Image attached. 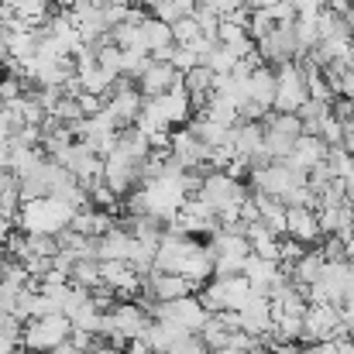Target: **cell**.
<instances>
[{
    "instance_id": "obj_1",
    "label": "cell",
    "mask_w": 354,
    "mask_h": 354,
    "mask_svg": "<svg viewBox=\"0 0 354 354\" xmlns=\"http://www.w3.org/2000/svg\"><path fill=\"white\" fill-rule=\"evenodd\" d=\"M73 207H66L62 200L55 196H41V200H24L14 224L24 231V234H59L73 224Z\"/></svg>"
},
{
    "instance_id": "obj_2",
    "label": "cell",
    "mask_w": 354,
    "mask_h": 354,
    "mask_svg": "<svg viewBox=\"0 0 354 354\" xmlns=\"http://www.w3.org/2000/svg\"><path fill=\"white\" fill-rule=\"evenodd\" d=\"M73 334V320L59 310V313H48V317H35V320H24V334H21V348L24 351H38L48 354L52 348L66 344Z\"/></svg>"
},
{
    "instance_id": "obj_3",
    "label": "cell",
    "mask_w": 354,
    "mask_h": 354,
    "mask_svg": "<svg viewBox=\"0 0 354 354\" xmlns=\"http://www.w3.org/2000/svg\"><path fill=\"white\" fill-rule=\"evenodd\" d=\"M48 158H55L62 169H69L86 189H93L97 183H104V155H97L86 141H73L59 155H48Z\"/></svg>"
},
{
    "instance_id": "obj_4",
    "label": "cell",
    "mask_w": 354,
    "mask_h": 354,
    "mask_svg": "<svg viewBox=\"0 0 354 354\" xmlns=\"http://www.w3.org/2000/svg\"><path fill=\"white\" fill-rule=\"evenodd\" d=\"M251 296H254V286H251V279L244 272L241 275H224V279L210 282L200 292V299H203V306L210 313H217V310H241Z\"/></svg>"
},
{
    "instance_id": "obj_5",
    "label": "cell",
    "mask_w": 354,
    "mask_h": 354,
    "mask_svg": "<svg viewBox=\"0 0 354 354\" xmlns=\"http://www.w3.org/2000/svg\"><path fill=\"white\" fill-rule=\"evenodd\" d=\"M275 111L279 114H299V107L310 100V86H306V76H303V66L299 62H282L275 66Z\"/></svg>"
},
{
    "instance_id": "obj_6",
    "label": "cell",
    "mask_w": 354,
    "mask_h": 354,
    "mask_svg": "<svg viewBox=\"0 0 354 354\" xmlns=\"http://www.w3.org/2000/svg\"><path fill=\"white\" fill-rule=\"evenodd\" d=\"M176 86H183V69H176L172 62H151L148 73L138 80V90L145 97H162V93H172Z\"/></svg>"
},
{
    "instance_id": "obj_7",
    "label": "cell",
    "mask_w": 354,
    "mask_h": 354,
    "mask_svg": "<svg viewBox=\"0 0 354 354\" xmlns=\"http://www.w3.org/2000/svg\"><path fill=\"white\" fill-rule=\"evenodd\" d=\"M330 155V145L320 138V134H303L299 141H296V148H292V155L286 158L292 169H299V172H310L313 165H320L324 158Z\"/></svg>"
},
{
    "instance_id": "obj_8",
    "label": "cell",
    "mask_w": 354,
    "mask_h": 354,
    "mask_svg": "<svg viewBox=\"0 0 354 354\" xmlns=\"http://www.w3.org/2000/svg\"><path fill=\"white\" fill-rule=\"evenodd\" d=\"M286 234L303 241V244H313L324 237V227H320V214L317 207H289V227Z\"/></svg>"
},
{
    "instance_id": "obj_9",
    "label": "cell",
    "mask_w": 354,
    "mask_h": 354,
    "mask_svg": "<svg viewBox=\"0 0 354 354\" xmlns=\"http://www.w3.org/2000/svg\"><path fill=\"white\" fill-rule=\"evenodd\" d=\"M275 90H279V83H275V73H272L268 66L251 69V80H248V100L261 104L265 111H275Z\"/></svg>"
},
{
    "instance_id": "obj_10",
    "label": "cell",
    "mask_w": 354,
    "mask_h": 354,
    "mask_svg": "<svg viewBox=\"0 0 354 354\" xmlns=\"http://www.w3.org/2000/svg\"><path fill=\"white\" fill-rule=\"evenodd\" d=\"M244 275L251 279V286H254L258 292H265V296H268L272 282L279 279V261H268V258L248 254V258H244Z\"/></svg>"
},
{
    "instance_id": "obj_11",
    "label": "cell",
    "mask_w": 354,
    "mask_h": 354,
    "mask_svg": "<svg viewBox=\"0 0 354 354\" xmlns=\"http://www.w3.org/2000/svg\"><path fill=\"white\" fill-rule=\"evenodd\" d=\"M324 265H327V254H324V248H320V251H306L289 272H292V279L306 289V286H313V282L324 275Z\"/></svg>"
},
{
    "instance_id": "obj_12",
    "label": "cell",
    "mask_w": 354,
    "mask_h": 354,
    "mask_svg": "<svg viewBox=\"0 0 354 354\" xmlns=\"http://www.w3.org/2000/svg\"><path fill=\"white\" fill-rule=\"evenodd\" d=\"M200 114H207V118L221 120V124H227V127H234L237 120V100L231 93H224V90H214V97L207 100V107L200 111Z\"/></svg>"
},
{
    "instance_id": "obj_13",
    "label": "cell",
    "mask_w": 354,
    "mask_h": 354,
    "mask_svg": "<svg viewBox=\"0 0 354 354\" xmlns=\"http://www.w3.org/2000/svg\"><path fill=\"white\" fill-rule=\"evenodd\" d=\"M45 158H48V151H45V148H21V145H14L10 172H14L17 179H24V176L38 172V169L45 165Z\"/></svg>"
},
{
    "instance_id": "obj_14",
    "label": "cell",
    "mask_w": 354,
    "mask_h": 354,
    "mask_svg": "<svg viewBox=\"0 0 354 354\" xmlns=\"http://www.w3.org/2000/svg\"><path fill=\"white\" fill-rule=\"evenodd\" d=\"M141 35H145V45H148V52H155V48H165V45H176V38H172V24L158 21L155 14L141 21Z\"/></svg>"
},
{
    "instance_id": "obj_15",
    "label": "cell",
    "mask_w": 354,
    "mask_h": 354,
    "mask_svg": "<svg viewBox=\"0 0 354 354\" xmlns=\"http://www.w3.org/2000/svg\"><path fill=\"white\" fill-rule=\"evenodd\" d=\"M196 3H200V0H155V3H151V14H155L158 21H165V24H176L179 17H189V14L196 10Z\"/></svg>"
},
{
    "instance_id": "obj_16",
    "label": "cell",
    "mask_w": 354,
    "mask_h": 354,
    "mask_svg": "<svg viewBox=\"0 0 354 354\" xmlns=\"http://www.w3.org/2000/svg\"><path fill=\"white\" fill-rule=\"evenodd\" d=\"M69 282L73 286H86V289H97L104 279H100V261L97 258H80L69 272Z\"/></svg>"
},
{
    "instance_id": "obj_17",
    "label": "cell",
    "mask_w": 354,
    "mask_h": 354,
    "mask_svg": "<svg viewBox=\"0 0 354 354\" xmlns=\"http://www.w3.org/2000/svg\"><path fill=\"white\" fill-rule=\"evenodd\" d=\"M203 66H210L217 76H227V73H234L237 66H241V55H237V52H231L227 45H221V41H217V45L210 48V55L203 59Z\"/></svg>"
},
{
    "instance_id": "obj_18",
    "label": "cell",
    "mask_w": 354,
    "mask_h": 354,
    "mask_svg": "<svg viewBox=\"0 0 354 354\" xmlns=\"http://www.w3.org/2000/svg\"><path fill=\"white\" fill-rule=\"evenodd\" d=\"M203 31H200V21L189 14V17H179L176 24H172V38H176V45H189V41H196Z\"/></svg>"
},
{
    "instance_id": "obj_19",
    "label": "cell",
    "mask_w": 354,
    "mask_h": 354,
    "mask_svg": "<svg viewBox=\"0 0 354 354\" xmlns=\"http://www.w3.org/2000/svg\"><path fill=\"white\" fill-rule=\"evenodd\" d=\"M90 203H93V207H100V210H111V214H118L120 196H118V189H111L107 183H97V186L90 189Z\"/></svg>"
},
{
    "instance_id": "obj_20",
    "label": "cell",
    "mask_w": 354,
    "mask_h": 354,
    "mask_svg": "<svg viewBox=\"0 0 354 354\" xmlns=\"http://www.w3.org/2000/svg\"><path fill=\"white\" fill-rule=\"evenodd\" d=\"M52 114H55V118L62 120V124H76V120H83V118H86L76 97H62V100L55 104V111H52Z\"/></svg>"
},
{
    "instance_id": "obj_21",
    "label": "cell",
    "mask_w": 354,
    "mask_h": 354,
    "mask_svg": "<svg viewBox=\"0 0 354 354\" xmlns=\"http://www.w3.org/2000/svg\"><path fill=\"white\" fill-rule=\"evenodd\" d=\"M320 138H324L330 148L344 145V120H337L334 114H327V118H324V124H320Z\"/></svg>"
},
{
    "instance_id": "obj_22",
    "label": "cell",
    "mask_w": 354,
    "mask_h": 354,
    "mask_svg": "<svg viewBox=\"0 0 354 354\" xmlns=\"http://www.w3.org/2000/svg\"><path fill=\"white\" fill-rule=\"evenodd\" d=\"M268 14H272L275 24H296V21H299V10H296L292 0H279V3H272Z\"/></svg>"
},
{
    "instance_id": "obj_23",
    "label": "cell",
    "mask_w": 354,
    "mask_h": 354,
    "mask_svg": "<svg viewBox=\"0 0 354 354\" xmlns=\"http://www.w3.org/2000/svg\"><path fill=\"white\" fill-rule=\"evenodd\" d=\"M169 62H172L176 69H183V73H186V69L200 66V55H196V52H193L189 45H176V48H172V59H169Z\"/></svg>"
},
{
    "instance_id": "obj_24",
    "label": "cell",
    "mask_w": 354,
    "mask_h": 354,
    "mask_svg": "<svg viewBox=\"0 0 354 354\" xmlns=\"http://www.w3.org/2000/svg\"><path fill=\"white\" fill-rule=\"evenodd\" d=\"M200 7H207V10H214L221 21L224 17H231L234 10H241V7H248L244 0H200Z\"/></svg>"
},
{
    "instance_id": "obj_25",
    "label": "cell",
    "mask_w": 354,
    "mask_h": 354,
    "mask_svg": "<svg viewBox=\"0 0 354 354\" xmlns=\"http://www.w3.org/2000/svg\"><path fill=\"white\" fill-rule=\"evenodd\" d=\"M17 296H21V286H10V282L0 279V310H10V313H14Z\"/></svg>"
},
{
    "instance_id": "obj_26",
    "label": "cell",
    "mask_w": 354,
    "mask_h": 354,
    "mask_svg": "<svg viewBox=\"0 0 354 354\" xmlns=\"http://www.w3.org/2000/svg\"><path fill=\"white\" fill-rule=\"evenodd\" d=\"M292 3H296L299 17H313V14H320L327 7V0H292Z\"/></svg>"
},
{
    "instance_id": "obj_27",
    "label": "cell",
    "mask_w": 354,
    "mask_h": 354,
    "mask_svg": "<svg viewBox=\"0 0 354 354\" xmlns=\"http://www.w3.org/2000/svg\"><path fill=\"white\" fill-rule=\"evenodd\" d=\"M10 158H14V141H0V169H10Z\"/></svg>"
},
{
    "instance_id": "obj_28",
    "label": "cell",
    "mask_w": 354,
    "mask_h": 354,
    "mask_svg": "<svg viewBox=\"0 0 354 354\" xmlns=\"http://www.w3.org/2000/svg\"><path fill=\"white\" fill-rule=\"evenodd\" d=\"M21 179L10 172V169H0V189H10V186H17Z\"/></svg>"
},
{
    "instance_id": "obj_29",
    "label": "cell",
    "mask_w": 354,
    "mask_h": 354,
    "mask_svg": "<svg viewBox=\"0 0 354 354\" xmlns=\"http://www.w3.org/2000/svg\"><path fill=\"white\" fill-rule=\"evenodd\" d=\"M14 221H7V217H0V251H3V244H7V237L14 234V227H10Z\"/></svg>"
},
{
    "instance_id": "obj_30",
    "label": "cell",
    "mask_w": 354,
    "mask_h": 354,
    "mask_svg": "<svg viewBox=\"0 0 354 354\" xmlns=\"http://www.w3.org/2000/svg\"><path fill=\"white\" fill-rule=\"evenodd\" d=\"M86 354H124V351H120V348H114V344H107V341H100L97 348H90Z\"/></svg>"
},
{
    "instance_id": "obj_31",
    "label": "cell",
    "mask_w": 354,
    "mask_h": 354,
    "mask_svg": "<svg viewBox=\"0 0 354 354\" xmlns=\"http://www.w3.org/2000/svg\"><path fill=\"white\" fill-rule=\"evenodd\" d=\"M48 354H86V351H80L76 344H69V341H66V344H59V348H52V351H48Z\"/></svg>"
},
{
    "instance_id": "obj_32",
    "label": "cell",
    "mask_w": 354,
    "mask_h": 354,
    "mask_svg": "<svg viewBox=\"0 0 354 354\" xmlns=\"http://www.w3.org/2000/svg\"><path fill=\"white\" fill-rule=\"evenodd\" d=\"M17 348H21L17 341H10V337H0V354H14Z\"/></svg>"
},
{
    "instance_id": "obj_33",
    "label": "cell",
    "mask_w": 354,
    "mask_h": 354,
    "mask_svg": "<svg viewBox=\"0 0 354 354\" xmlns=\"http://www.w3.org/2000/svg\"><path fill=\"white\" fill-rule=\"evenodd\" d=\"M244 3H248L251 10H268V7H272V3H279V0H244Z\"/></svg>"
},
{
    "instance_id": "obj_34",
    "label": "cell",
    "mask_w": 354,
    "mask_h": 354,
    "mask_svg": "<svg viewBox=\"0 0 354 354\" xmlns=\"http://www.w3.org/2000/svg\"><path fill=\"white\" fill-rule=\"evenodd\" d=\"M52 3H55L59 10H73V7H80L83 0H52Z\"/></svg>"
},
{
    "instance_id": "obj_35",
    "label": "cell",
    "mask_w": 354,
    "mask_h": 354,
    "mask_svg": "<svg viewBox=\"0 0 354 354\" xmlns=\"http://www.w3.org/2000/svg\"><path fill=\"white\" fill-rule=\"evenodd\" d=\"M217 354H251V351H244V348H224V351H217Z\"/></svg>"
},
{
    "instance_id": "obj_36",
    "label": "cell",
    "mask_w": 354,
    "mask_h": 354,
    "mask_svg": "<svg viewBox=\"0 0 354 354\" xmlns=\"http://www.w3.org/2000/svg\"><path fill=\"white\" fill-rule=\"evenodd\" d=\"M3 265H7V258H3V254H0V279H3Z\"/></svg>"
},
{
    "instance_id": "obj_37",
    "label": "cell",
    "mask_w": 354,
    "mask_h": 354,
    "mask_svg": "<svg viewBox=\"0 0 354 354\" xmlns=\"http://www.w3.org/2000/svg\"><path fill=\"white\" fill-rule=\"evenodd\" d=\"M3 66H7V59H3V55H0V76H3Z\"/></svg>"
},
{
    "instance_id": "obj_38",
    "label": "cell",
    "mask_w": 354,
    "mask_h": 354,
    "mask_svg": "<svg viewBox=\"0 0 354 354\" xmlns=\"http://www.w3.org/2000/svg\"><path fill=\"white\" fill-rule=\"evenodd\" d=\"M3 3H7V0H0V7H3Z\"/></svg>"
},
{
    "instance_id": "obj_39",
    "label": "cell",
    "mask_w": 354,
    "mask_h": 354,
    "mask_svg": "<svg viewBox=\"0 0 354 354\" xmlns=\"http://www.w3.org/2000/svg\"><path fill=\"white\" fill-rule=\"evenodd\" d=\"M28 354H38V351H28Z\"/></svg>"
},
{
    "instance_id": "obj_40",
    "label": "cell",
    "mask_w": 354,
    "mask_h": 354,
    "mask_svg": "<svg viewBox=\"0 0 354 354\" xmlns=\"http://www.w3.org/2000/svg\"><path fill=\"white\" fill-rule=\"evenodd\" d=\"M131 3H138V0H131Z\"/></svg>"
}]
</instances>
